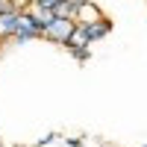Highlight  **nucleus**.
<instances>
[{"instance_id": "nucleus-2", "label": "nucleus", "mask_w": 147, "mask_h": 147, "mask_svg": "<svg viewBox=\"0 0 147 147\" xmlns=\"http://www.w3.org/2000/svg\"><path fill=\"white\" fill-rule=\"evenodd\" d=\"M74 27H77V21H74V18H53V21L44 27L41 38H47V41L62 44V47H65L68 38H71V32H74Z\"/></svg>"}, {"instance_id": "nucleus-1", "label": "nucleus", "mask_w": 147, "mask_h": 147, "mask_svg": "<svg viewBox=\"0 0 147 147\" xmlns=\"http://www.w3.org/2000/svg\"><path fill=\"white\" fill-rule=\"evenodd\" d=\"M41 32H44L41 21L35 18L30 9H18V30H15V35H12V41L15 44H27L32 38H41Z\"/></svg>"}, {"instance_id": "nucleus-3", "label": "nucleus", "mask_w": 147, "mask_h": 147, "mask_svg": "<svg viewBox=\"0 0 147 147\" xmlns=\"http://www.w3.org/2000/svg\"><path fill=\"white\" fill-rule=\"evenodd\" d=\"M100 18H103V12H100V6H97L94 0L77 3V15H74V21H77L80 27H85V24H94V21H100Z\"/></svg>"}, {"instance_id": "nucleus-5", "label": "nucleus", "mask_w": 147, "mask_h": 147, "mask_svg": "<svg viewBox=\"0 0 147 147\" xmlns=\"http://www.w3.org/2000/svg\"><path fill=\"white\" fill-rule=\"evenodd\" d=\"M85 35H88V41L94 44L97 38H106L109 32H112V21H106V18H100V21H94V24H85Z\"/></svg>"}, {"instance_id": "nucleus-10", "label": "nucleus", "mask_w": 147, "mask_h": 147, "mask_svg": "<svg viewBox=\"0 0 147 147\" xmlns=\"http://www.w3.org/2000/svg\"><path fill=\"white\" fill-rule=\"evenodd\" d=\"M30 3H35V6H41V9H53L59 0H30Z\"/></svg>"}, {"instance_id": "nucleus-9", "label": "nucleus", "mask_w": 147, "mask_h": 147, "mask_svg": "<svg viewBox=\"0 0 147 147\" xmlns=\"http://www.w3.org/2000/svg\"><path fill=\"white\" fill-rule=\"evenodd\" d=\"M12 9H18L15 0H0V15H3V12H12Z\"/></svg>"}, {"instance_id": "nucleus-11", "label": "nucleus", "mask_w": 147, "mask_h": 147, "mask_svg": "<svg viewBox=\"0 0 147 147\" xmlns=\"http://www.w3.org/2000/svg\"><path fill=\"white\" fill-rule=\"evenodd\" d=\"M65 147H82V138H68Z\"/></svg>"}, {"instance_id": "nucleus-12", "label": "nucleus", "mask_w": 147, "mask_h": 147, "mask_svg": "<svg viewBox=\"0 0 147 147\" xmlns=\"http://www.w3.org/2000/svg\"><path fill=\"white\" fill-rule=\"evenodd\" d=\"M74 3H85V0H74Z\"/></svg>"}, {"instance_id": "nucleus-8", "label": "nucleus", "mask_w": 147, "mask_h": 147, "mask_svg": "<svg viewBox=\"0 0 147 147\" xmlns=\"http://www.w3.org/2000/svg\"><path fill=\"white\" fill-rule=\"evenodd\" d=\"M71 56L77 62H88V47H71Z\"/></svg>"}, {"instance_id": "nucleus-7", "label": "nucleus", "mask_w": 147, "mask_h": 147, "mask_svg": "<svg viewBox=\"0 0 147 147\" xmlns=\"http://www.w3.org/2000/svg\"><path fill=\"white\" fill-rule=\"evenodd\" d=\"M53 15L56 18H74L77 15V3H74V0H59L53 6Z\"/></svg>"}, {"instance_id": "nucleus-6", "label": "nucleus", "mask_w": 147, "mask_h": 147, "mask_svg": "<svg viewBox=\"0 0 147 147\" xmlns=\"http://www.w3.org/2000/svg\"><path fill=\"white\" fill-rule=\"evenodd\" d=\"M91 41H88V35H85V30L80 27V24H77V27H74V32H71V38H68V50H71V47H88Z\"/></svg>"}, {"instance_id": "nucleus-4", "label": "nucleus", "mask_w": 147, "mask_h": 147, "mask_svg": "<svg viewBox=\"0 0 147 147\" xmlns=\"http://www.w3.org/2000/svg\"><path fill=\"white\" fill-rule=\"evenodd\" d=\"M15 30H18V9L3 12V15H0V41H12Z\"/></svg>"}]
</instances>
